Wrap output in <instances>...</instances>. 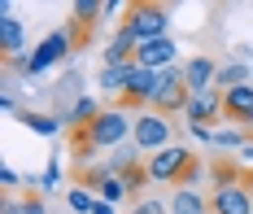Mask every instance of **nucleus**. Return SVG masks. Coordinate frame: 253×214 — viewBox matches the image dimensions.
<instances>
[{"mask_svg":"<svg viewBox=\"0 0 253 214\" xmlns=\"http://www.w3.org/2000/svg\"><path fill=\"white\" fill-rule=\"evenodd\" d=\"M210 214H253V188L249 175H240V166H214Z\"/></svg>","mask_w":253,"mask_h":214,"instance_id":"2","label":"nucleus"},{"mask_svg":"<svg viewBox=\"0 0 253 214\" xmlns=\"http://www.w3.org/2000/svg\"><path fill=\"white\" fill-rule=\"evenodd\" d=\"M131 214H170V210H166L162 201H153V197H144V201H135V206H131Z\"/></svg>","mask_w":253,"mask_h":214,"instance_id":"23","label":"nucleus"},{"mask_svg":"<svg viewBox=\"0 0 253 214\" xmlns=\"http://www.w3.org/2000/svg\"><path fill=\"white\" fill-rule=\"evenodd\" d=\"M214 144H218V149H240V153H245V149H249V131H245V127H223V131H214Z\"/></svg>","mask_w":253,"mask_h":214,"instance_id":"21","label":"nucleus"},{"mask_svg":"<svg viewBox=\"0 0 253 214\" xmlns=\"http://www.w3.org/2000/svg\"><path fill=\"white\" fill-rule=\"evenodd\" d=\"M96 171H101V184L92 188V192H96L101 201H109V206H118L123 197H131V188H126V179H123V175H105V166H96Z\"/></svg>","mask_w":253,"mask_h":214,"instance_id":"17","label":"nucleus"},{"mask_svg":"<svg viewBox=\"0 0 253 214\" xmlns=\"http://www.w3.org/2000/svg\"><path fill=\"white\" fill-rule=\"evenodd\" d=\"M135 48H140L135 35H131L126 27H118L114 40L105 44V53H101V66H135Z\"/></svg>","mask_w":253,"mask_h":214,"instance_id":"11","label":"nucleus"},{"mask_svg":"<svg viewBox=\"0 0 253 214\" xmlns=\"http://www.w3.org/2000/svg\"><path fill=\"white\" fill-rule=\"evenodd\" d=\"M22 123L35 135H57V131H61V118H52V114H35V109H22Z\"/></svg>","mask_w":253,"mask_h":214,"instance_id":"20","label":"nucleus"},{"mask_svg":"<svg viewBox=\"0 0 253 214\" xmlns=\"http://www.w3.org/2000/svg\"><path fill=\"white\" fill-rule=\"evenodd\" d=\"M188 96H192V92H188V83H183V70L170 66V70H162V83H157V96H153L149 109L170 118V114H183V109H188Z\"/></svg>","mask_w":253,"mask_h":214,"instance_id":"7","label":"nucleus"},{"mask_svg":"<svg viewBox=\"0 0 253 214\" xmlns=\"http://www.w3.org/2000/svg\"><path fill=\"white\" fill-rule=\"evenodd\" d=\"M183 118H188L192 127H210V123L227 118L223 92H218V87H210V92H192V96H188V109H183Z\"/></svg>","mask_w":253,"mask_h":214,"instance_id":"8","label":"nucleus"},{"mask_svg":"<svg viewBox=\"0 0 253 214\" xmlns=\"http://www.w3.org/2000/svg\"><path fill=\"white\" fill-rule=\"evenodd\" d=\"M223 105H227V123L253 127V83L249 87H231V92H223Z\"/></svg>","mask_w":253,"mask_h":214,"instance_id":"13","label":"nucleus"},{"mask_svg":"<svg viewBox=\"0 0 253 214\" xmlns=\"http://www.w3.org/2000/svg\"><path fill=\"white\" fill-rule=\"evenodd\" d=\"M57 179H61V166H57V162H52L48 171H44V179H40V188H52V184H57Z\"/></svg>","mask_w":253,"mask_h":214,"instance_id":"26","label":"nucleus"},{"mask_svg":"<svg viewBox=\"0 0 253 214\" xmlns=\"http://www.w3.org/2000/svg\"><path fill=\"white\" fill-rule=\"evenodd\" d=\"M66 201H70V210H75V214H92V210H96V197H92V188H83V184L70 188V192H66Z\"/></svg>","mask_w":253,"mask_h":214,"instance_id":"22","label":"nucleus"},{"mask_svg":"<svg viewBox=\"0 0 253 214\" xmlns=\"http://www.w3.org/2000/svg\"><path fill=\"white\" fill-rule=\"evenodd\" d=\"M70 13H75V27H79V31H92V27L105 18V0H75V9H70Z\"/></svg>","mask_w":253,"mask_h":214,"instance_id":"18","label":"nucleus"},{"mask_svg":"<svg viewBox=\"0 0 253 214\" xmlns=\"http://www.w3.org/2000/svg\"><path fill=\"white\" fill-rule=\"evenodd\" d=\"M26 214H48V206H44L40 197H26Z\"/></svg>","mask_w":253,"mask_h":214,"instance_id":"28","label":"nucleus"},{"mask_svg":"<svg viewBox=\"0 0 253 214\" xmlns=\"http://www.w3.org/2000/svg\"><path fill=\"white\" fill-rule=\"evenodd\" d=\"M0 184H4L9 192H13V188L22 184V179H18V171H13V166H0Z\"/></svg>","mask_w":253,"mask_h":214,"instance_id":"24","label":"nucleus"},{"mask_svg":"<svg viewBox=\"0 0 253 214\" xmlns=\"http://www.w3.org/2000/svg\"><path fill=\"white\" fill-rule=\"evenodd\" d=\"M175 40H170V35H166V40H153V44H140V48H135V66H144V70H157V75H162V70H170V66H175Z\"/></svg>","mask_w":253,"mask_h":214,"instance_id":"9","label":"nucleus"},{"mask_svg":"<svg viewBox=\"0 0 253 214\" xmlns=\"http://www.w3.org/2000/svg\"><path fill=\"white\" fill-rule=\"evenodd\" d=\"M101 114H105V109L96 105V96H79L75 105L66 109V118H61V123H66L70 131H83V127H87V123H96Z\"/></svg>","mask_w":253,"mask_h":214,"instance_id":"15","label":"nucleus"},{"mask_svg":"<svg viewBox=\"0 0 253 214\" xmlns=\"http://www.w3.org/2000/svg\"><path fill=\"white\" fill-rule=\"evenodd\" d=\"M131 118L126 109H105L96 123H87L83 131H75V149L79 153H96V149H118L123 140H131Z\"/></svg>","mask_w":253,"mask_h":214,"instance_id":"3","label":"nucleus"},{"mask_svg":"<svg viewBox=\"0 0 253 214\" xmlns=\"http://www.w3.org/2000/svg\"><path fill=\"white\" fill-rule=\"evenodd\" d=\"M22 44H26L22 22H18V18L9 13V9H0V53H4V61L22 57Z\"/></svg>","mask_w":253,"mask_h":214,"instance_id":"12","label":"nucleus"},{"mask_svg":"<svg viewBox=\"0 0 253 214\" xmlns=\"http://www.w3.org/2000/svg\"><path fill=\"white\" fill-rule=\"evenodd\" d=\"M0 214H26V201H18V197H9V201L0 206Z\"/></svg>","mask_w":253,"mask_h":214,"instance_id":"27","label":"nucleus"},{"mask_svg":"<svg viewBox=\"0 0 253 214\" xmlns=\"http://www.w3.org/2000/svg\"><path fill=\"white\" fill-rule=\"evenodd\" d=\"M179 70H183L188 92H210V87H214V79H218V61H214V57H188Z\"/></svg>","mask_w":253,"mask_h":214,"instance_id":"10","label":"nucleus"},{"mask_svg":"<svg viewBox=\"0 0 253 214\" xmlns=\"http://www.w3.org/2000/svg\"><path fill=\"white\" fill-rule=\"evenodd\" d=\"M123 27L135 35V44L166 40V35H170V9L157 4V0H135V4H126V22Z\"/></svg>","mask_w":253,"mask_h":214,"instance_id":"5","label":"nucleus"},{"mask_svg":"<svg viewBox=\"0 0 253 214\" xmlns=\"http://www.w3.org/2000/svg\"><path fill=\"white\" fill-rule=\"evenodd\" d=\"M166 210H170V214H210V197L197 192V188H175Z\"/></svg>","mask_w":253,"mask_h":214,"instance_id":"14","label":"nucleus"},{"mask_svg":"<svg viewBox=\"0 0 253 214\" xmlns=\"http://www.w3.org/2000/svg\"><path fill=\"white\" fill-rule=\"evenodd\" d=\"M126 79H131V66H101V92H126Z\"/></svg>","mask_w":253,"mask_h":214,"instance_id":"19","label":"nucleus"},{"mask_svg":"<svg viewBox=\"0 0 253 214\" xmlns=\"http://www.w3.org/2000/svg\"><path fill=\"white\" fill-rule=\"evenodd\" d=\"M0 109H4V114H18V96H13V87L0 92Z\"/></svg>","mask_w":253,"mask_h":214,"instance_id":"25","label":"nucleus"},{"mask_svg":"<svg viewBox=\"0 0 253 214\" xmlns=\"http://www.w3.org/2000/svg\"><path fill=\"white\" fill-rule=\"evenodd\" d=\"M131 144L140 149V153H162V149H170L175 144V123L166 118V114H135V127H131Z\"/></svg>","mask_w":253,"mask_h":214,"instance_id":"6","label":"nucleus"},{"mask_svg":"<svg viewBox=\"0 0 253 214\" xmlns=\"http://www.w3.org/2000/svg\"><path fill=\"white\" fill-rule=\"evenodd\" d=\"M92 214H114V206H109V201H101V197H96V210Z\"/></svg>","mask_w":253,"mask_h":214,"instance_id":"29","label":"nucleus"},{"mask_svg":"<svg viewBox=\"0 0 253 214\" xmlns=\"http://www.w3.org/2000/svg\"><path fill=\"white\" fill-rule=\"evenodd\" d=\"M249 61H240V57H236V61H227V66H218V79H214V87H218V92H231V87H249Z\"/></svg>","mask_w":253,"mask_h":214,"instance_id":"16","label":"nucleus"},{"mask_svg":"<svg viewBox=\"0 0 253 214\" xmlns=\"http://www.w3.org/2000/svg\"><path fill=\"white\" fill-rule=\"evenodd\" d=\"M66 53H75V35H70V27L66 31H52V35H44L35 48H31V57H13V61H4L9 70H18V75H26V79H35V75H44L48 66H57Z\"/></svg>","mask_w":253,"mask_h":214,"instance_id":"4","label":"nucleus"},{"mask_svg":"<svg viewBox=\"0 0 253 214\" xmlns=\"http://www.w3.org/2000/svg\"><path fill=\"white\" fill-rule=\"evenodd\" d=\"M249 188H253V175H249Z\"/></svg>","mask_w":253,"mask_h":214,"instance_id":"30","label":"nucleus"},{"mask_svg":"<svg viewBox=\"0 0 253 214\" xmlns=\"http://www.w3.org/2000/svg\"><path fill=\"white\" fill-rule=\"evenodd\" d=\"M144 166H149V184L192 188L201 179V158H192V149H183V144H170V149L144 158Z\"/></svg>","mask_w":253,"mask_h":214,"instance_id":"1","label":"nucleus"}]
</instances>
